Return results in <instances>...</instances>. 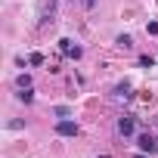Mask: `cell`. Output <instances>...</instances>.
Segmentation results:
<instances>
[{"label":"cell","instance_id":"2","mask_svg":"<svg viewBox=\"0 0 158 158\" xmlns=\"http://www.w3.org/2000/svg\"><path fill=\"white\" fill-rule=\"evenodd\" d=\"M136 146H139V152H146V155H155V152H158V139H155L152 133H139V136H136Z\"/></svg>","mask_w":158,"mask_h":158},{"label":"cell","instance_id":"4","mask_svg":"<svg viewBox=\"0 0 158 158\" xmlns=\"http://www.w3.org/2000/svg\"><path fill=\"white\" fill-rule=\"evenodd\" d=\"M56 133H59V136H77V124L68 121V118H62V121L56 124Z\"/></svg>","mask_w":158,"mask_h":158},{"label":"cell","instance_id":"17","mask_svg":"<svg viewBox=\"0 0 158 158\" xmlns=\"http://www.w3.org/2000/svg\"><path fill=\"white\" fill-rule=\"evenodd\" d=\"M71 3H74V0H71Z\"/></svg>","mask_w":158,"mask_h":158},{"label":"cell","instance_id":"15","mask_svg":"<svg viewBox=\"0 0 158 158\" xmlns=\"http://www.w3.org/2000/svg\"><path fill=\"white\" fill-rule=\"evenodd\" d=\"M133 158H149V155H146V152H139V155H133Z\"/></svg>","mask_w":158,"mask_h":158},{"label":"cell","instance_id":"7","mask_svg":"<svg viewBox=\"0 0 158 158\" xmlns=\"http://www.w3.org/2000/svg\"><path fill=\"white\" fill-rule=\"evenodd\" d=\"M16 99L28 106V102H34V90H31V87H25V90H19V93H16Z\"/></svg>","mask_w":158,"mask_h":158},{"label":"cell","instance_id":"1","mask_svg":"<svg viewBox=\"0 0 158 158\" xmlns=\"http://www.w3.org/2000/svg\"><path fill=\"white\" fill-rule=\"evenodd\" d=\"M59 53H62V56H68V59H81V53H84V50L77 47L71 37H62V40H59Z\"/></svg>","mask_w":158,"mask_h":158},{"label":"cell","instance_id":"11","mask_svg":"<svg viewBox=\"0 0 158 158\" xmlns=\"http://www.w3.org/2000/svg\"><path fill=\"white\" fill-rule=\"evenodd\" d=\"M139 65H143V68H152L155 59H152V56H139Z\"/></svg>","mask_w":158,"mask_h":158},{"label":"cell","instance_id":"8","mask_svg":"<svg viewBox=\"0 0 158 158\" xmlns=\"http://www.w3.org/2000/svg\"><path fill=\"white\" fill-rule=\"evenodd\" d=\"M115 44H118L121 50H133V37H130V34H118V40H115Z\"/></svg>","mask_w":158,"mask_h":158},{"label":"cell","instance_id":"9","mask_svg":"<svg viewBox=\"0 0 158 158\" xmlns=\"http://www.w3.org/2000/svg\"><path fill=\"white\" fill-rule=\"evenodd\" d=\"M16 87H19V90L31 87V74H19V77H16Z\"/></svg>","mask_w":158,"mask_h":158},{"label":"cell","instance_id":"14","mask_svg":"<svg viewBox=\"0 0 158 158\" xmlns=\"http://www.w3.org/2000/svg\"><path fill=\"white\" fill-rule=\"evenodd\" d=\"M81 3H84V6H87V10H93V6H96V3H99V0H81Z\"/></svg>","mask_w":158,"mask_h":158},{"label":"cell","instance_id":"12","mask_svg":"<svg viewBox=\"0 0 158 158\" xmlns=\"http://www.w3.org/2000/svg\"><path fill=\"white\" fill-rule=\"evenodd\" d=\"M56 115L59 118H68V106H56Z\"/></svg>","mask_w":158,"mask_h":158},{"label":"cell","instance_id":"3","mask_svg":"<svg viewBox=\"0 0 158 158\" xmlns=\"http://www.w3.org/2000/svg\"><path fill=\"white\" fill-rule=\"evenodd\" d=\"M133 130H136V118L133 115H121L118 118V133L121 136H133Z\"/></svg>","mask_w":158,"mask_h":158},{"label":"cell","instance_id":"10","mask_svg":"<svg viewBox=\"0 0 158 158\" xmlns=\"http://www.w3.org/2000/svg\"><path fill=\"white\" fill-rule=\"evenodd\" d=\"M28 62H31V65H44V53H31Z\"/></svg>","mask_w":158,"mask_h":158},{"label":"cell","instance_id":"13","mask_svg":"<svg viewBox=\"0 0 158 158\" xmlns=\"http://www.w3.org/2000/svg\"><path fill=\"white\" fill-rule=\"evenodd\" d=\"M146 31H149V34H158V22H149V25H146Z\"/></svg>","mask_w":158,"mask_h":158},{"label":"cell","instance_id":"16","mask_svg":"<svg viewBox=\"0 0 158 158\" xmlns=\"http://www.w3.org/2000/svg\"><path fill=\"white\" fill-rule=\"evenodd\" d=\"M96 158H109V155H96Z\"/></svg>","mask_w":158,"mask_h":158},{"label":"cell","instance_id":"5","mask_svg":"<svg viewBox=\"0 0 158 158\" xmlns=\"http://www.w3.org/2000/svg\"><path fill=\"white\" fill-rule=\"evenodd\" d=\"M53 13H56V0H44V6H40V25L53 22Z\"/></svg>","mask_w":158,"mask_h":158},{"label":"cell","instance_id":"6","mask_svg":"<svg viewBox=\"0 0 158 158\" xmlns=\"http://www.w3.org/2000/svg\"><path fill=\"white\" fill-rule=\"evenodd\" d=\"M115 96H118V99H133L130 84H127V81H124V84H118V87H115Z\"/></svg>","mask_w":158,"mask_h":158}]
</instances>
